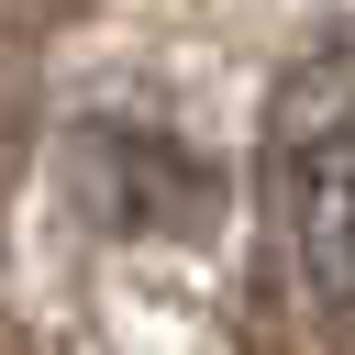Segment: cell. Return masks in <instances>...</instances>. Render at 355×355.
<instances>
[{
  "label": "cell",
  "instance_id": "obj_1",
  "mask_svg": "<svg viewBox=\"0 0 355 355\" xmlns=\"http://www.w3.org/2000/svg\"><path fill=\"white\" fill-rule=\"evenodd\" d=\"M277 233L300 255V277L355 311V133H300L277 166Z\"/></svg>",
  "mask_w": 355,
  "mask_h": 355
}]
</instances>
